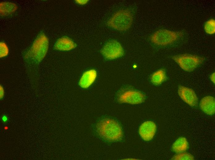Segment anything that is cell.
Wrapping results in <instances>:
<instances>
[{
	"instance_id": "obj_1",
	"label": "cell",
	"mask_w": 215,
	"mask_h": 160,
	"mask_svg": "<svg viewBox=\"0 0 215 160\" xmlns=\"http://www.w3.org/2000/svg\"><path fill=\"white\" fill-rule=\"evenodd\" d=\"M49 43L47 36L43 32H40L31 46L23 52V58L28 72L37 73L40 64L48 52Z\"/></svg>"
},
{
	"instance_id": "obj_2",
	"label": "cell",
	"mask_w": 215,
	"mask_h": 160,
	"mask_svg": "<svg viewBox=\"0 0 215 160\" xmlns=\"http://www.w3.org/2000/svg\"><path fill=\"white\" fill-rule=\"evenodd\" d=\"M97 129L102 138L109 141H119L123 136L120 125L112 119L104 118L100 120L97 125Z\"/></svg>"
},
{
	"instance_id": "obj_3",
	"label": "cell",
	"mask_w": 215,
	"mask_h": 160,
	"mask_svg": "<svg viewBox=\"0 0 215 160\" xmlns=\"http://www.w3.org/2000/svg\"><path fill=\"white\" fill-rule=\"evenodd\" d=\"M133 21V17L131 13L126 10L116 12L108 22V25L118 30L123 31L128 29Z\"/></svg>"
},
{
	"instance_id": "obj_4",
	"label": "cell",
	"mask_w": 215,
	"mask_h": 160,
	"mask_svg": "<svg viewBox=\"0 0 215 160\" xmlns=\"http://www.w3.org/2000/svg\"><path fill=\"white\" fill-rule=\"evenodd\" d=\"M172 58L182 70L189 72L194 71L204 60V57L188 54L175 55Z\"/></svg>"
},
{
	"instance_id": "obj_5",
	"label": "cell",
	"mask_w": 215,
	"mask_h": 160,
	"mask_svg": "<svg viewBox=\"0 0 215 160\" xmlns=\"http://www.w3.org/2000/svg\"><path fill=\"white\" fill-rule=\"evenodd\" d=\"M182 35L183 33L181 32L162 29L153 33L150 36V40L155 45L166 46L175 42Z\"/></svg>"
},
{
	"instance_id": "obj_6",
	"label": "cell",
	"mask_w": 215,
	"mask_h": 160,
	"mask_svg": "<svg viewBox=\"0 0 215 160\" xmlns=\"http://www.w3.org/2000/svg\"><path fill=\"white\" fill-rule=\"evenodd\" d=\"M145 99V95L141 92L130 89H122L117 95L118 102L121 103L139 104L143 102Z\"/></svg>"
},
{
	"instance_id": "obj_7",
	"label": "cell",
	"mask_w": 215,
	"mask_h": 160,
	"mask_svg": "<svg viewBox=\"0 0 215 160\" xmlns=\"http://www.w3.org/2000/svg\"><path fill=\"white\" fill-rule=\"evenodd\" d=\"M101 51L103 56L108 60H113L121 57L124 52L120 44L113 40L107 42L103 47Z\"/></svg>"
},
{
	"instance_id": "obj_8",
	"label": "cell",
	"mask_w": 215,
	"mask_h": 160,
	"mask_svg": "<svg viewBox=\"0 0 215 160\" xmlns=\"http://www.w3.org/2000/svg\"><path fill=\"white\" fill-rule=\"evenodd\" d=\"M180 98L184 102L191 107L197 106L198 99L194 91L192 89L183 86H180L178 91Z\"/></svg>"
},
{
	"instance_id": "obj_9",
	"label": "cell",
	"mask_w": 215,
	"mask_h": 160,
	"mask_svg": "<svg viewBox=\"0 0 215 160\" xmlns=\"http://www.w3.org/2000/svg\"><path fill=\"white\" fill-rule=\"evenodd\" d=\"M157 127L153 122L147 121L142 123L139 127V134L143 140L148 141L152 140L154 137Z\"/></svg>"
},
{
	"instance_id": "obj_10",
	"label": "cell",
	"mask_w": 215,
	"mask_h": 160,
	"mask_svg": "<svg viewBox=\"0 0 215 160\" xmlns=\"http://www.w3.org/2000/svg\"><path fill=\"white\" fill-rule=\"evenodd\" d=\"M76 43L70 38L66 36L58 38L55 42L54 49L57 50L66 51L74 49Z\"/></svg>"
},
{
	"instance_id": "obj_11",
	"label": "cell",
	"mask_w": 215,
	"mask_h": 160,
	"mask_svg": "<svg viewBox=\"0 0 215 160\" xmlns=\"http://www.w3.org/2000/svg\"><path fill=\"white\" fill-rule=\"evenodd\" d=\"M200 107L204 113L209 115H212L215 112V101L214 97L210 96L203 97L200 102Z\"/></svg>"
},
{
	"instance_id": "obj_12",
	"label": "cell",
	"mask_w": 215,
	"mask_h": 160,
	"mask_svg": "<svg viewBox=\"0 0 215 160\" xmlns=\"http://www.w3.org/2000/svg\"><path fill=\"white\" fill-rule=\"evenodd\" d=\"M18 9L15 3L9 1H2L0 3V16L3 18L8 17L14 14Z\"/></svg>"
},
{
	"instance_id": "obj_13",
	"label": "cell",
	"mask_w": 215,
	"mask_h": 160,
	"mask_svg": "<svg viewBox=\"0 0 215 160\" xmlns=\"http://www.w3.org/2000/svg\"><path fill=\"white\" fill-rule=\"evenodd\" d=\"M96 76L97 72L95 70L91 69L87 70L82 75L79 84L83 88H88L94 82Z\"/></svg>"
},
{
	"instance_id": "obj_14",
	"label": "cell",
	"mask_w": 215,
	"mask_h": 160,
	"mask_svg": "<svg viewBox=\"0 0 215 160\" xmlns=\"http://www.w3.org/2000/svg\"><path fill=\"white\" fill-rule=\"evenodd\" d=\"M189 145L187 139L180 137L177 139L172 146L173 151L177 153L184 152L188 148Z\"/></svg>"
},
{
	"instance_id": "obj_15",
	"label": "cell",
	"mask_w": 215,
	"mask_h": 160,
	"mask_svg": "<svg viewBox=\"0 0 215 160\" xmlns=\"http://www.w3.org/2000/svg\"><path fill=\"white\" fill-rule=\"evenodd\" d=\"M167 76L165 70L159 69L153 73L151 75L150 80L151 82L155 85H158L165 81Z\"/></svg>"
},
{
	"instance_id": "obj_16",
	"label": "cell",
	"mask_w": 215,
	"mask_h": 160,
	"mask_svg": "<svg viewBox=\"0 0 215 160\" xmlns=\"http://www.w3.org/2000/svg\"><path fill=\"white\" fill-rule=\"evenodd\" d=\"M204 28L205 32L209 34H213L215 33V20L211 18L205 23Z\"/></svg>"
},
{
	"instance_id": "obj_17",
	"label": "cell",
	"mask_w": 215,
	"mask_h": 160,
	"mask_svg": "<svg viewBox=\"0 0 215 160\" xmlns=\"http://www.w3.org/2000/svg\"><path fill=\"white\" fill-rule=\"evenodd\" d=\"M172 160H192L194 159L193 156L191 154L183 152L177 153L172 158Z\"/></svg>"
},
{
	"instance_id": "obj_18",
	"label": "cell",
	"mask_w": 215,
	"mask_h": 160,
	"mask_svg": "<svg viewBox=\"0 0 215 160\" xmlns=\"http://www.w3.org/2000/svg\"><path fill=\"white\" fill-rule=\"evenodd\" d=\"M9 53V49L7 44L5 42H0V57L2 58L7 56Z\"/></svg>"
},
{
	"instance_id": "obj_19",
	"label": "cell",
	"mask_w": 215,
	"mask_h": 160,
	"mask_svg": "<svg viewBox=\"0 0 215 160\" xmlns=\"http://www.w3.org/2000/svg\"><path fill=\"white\" fill-rule=\"evenodd\" d=\"M1 120L2 122L6 123L8 121V117L6 114L2 115L1 117Z\"/></svg>"
},
{
	"instance_id": "obj_20",
	"label": "cell",
	"mask_w": 215,
	"mask_h": 160,
	"mask_svg": "<svg viewBox=\"0 0 215 160\" xmlns=\"http://www.w3.org/2000/svg\"><path fill=\"white\" fill-rule=\"evenodd\" d=\"M0 99H2L4 96V90L3 87L1 86L0 85Z\"/></svg>"
},
{
	"instance_id": "obj_21",
	"label": "cell",
	"mask_w": 215,
	"mask_h": 160,
	"mask_svg": "<svg viewBox=\"0 0 215 160\" xmlns=\"http://www.w3.org/2000/svg\"><path fill=\"white\" fill-rule=\"evenodd\" d=\"M76 2L78 4L80 5H84L86 4L88 2V0H76Z\"/></svg>"
},
{
	"instance_id": "obj_22",
	"label": "cell",
	"mask_w": 215,
	"mask_h": 160,
	"mask_svg": "<svg viewBox=\"0 0 215 160\" xmlns=\"http://www.w3.org/2000/svg\"><path fill=\"white\" fill-rule=\"evenodd\" d=\"M215 73H213L210 76V79L211 81L214 83H215Z\"/></svg>"
}]
</instances>
